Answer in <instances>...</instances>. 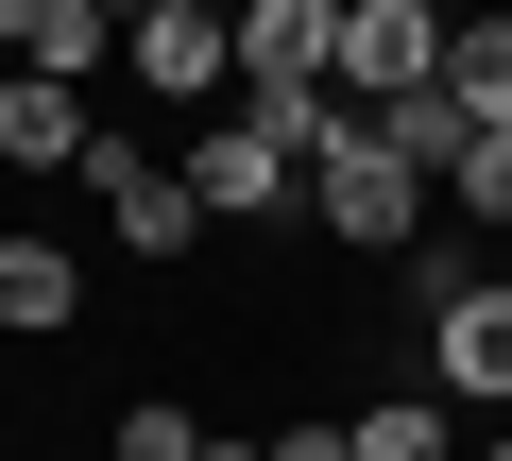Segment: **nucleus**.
<instances>
[{
  "label": "nucleus",
  "instance_id": "f257e3e1",
  "mask_svg": "<svg viewBox=\"0 0 512 461\" xmlns=\"http://www.w3.org/2000/svg\"><path fill=\"white\" fill-rule=\"evenodd\" d=\"M308 222H325V240H359V257L393 274L427 222H444V188H427V171H410V154H393V137L342 103V120H325V154H308Z\"/></svg>",
  "mask_w": 512,
  "mask_h": 461
},
{
  "label": "nucleus",
  "instance_id": "f03ea898",
  "mask_svg": "<svg viewBox=\"0 0 512 461\" xmlns=\"http://www.w3.org/2000/svg\"><path fill=\"white\" fill-rule=\"evenodd\" d=\"M86 188H103V222H120V257H188V240H222V222L188 205V171H171L154 137H120V120L86 137Z\"/></svg>",
  "mask_w": 512,
  "mask_h": 461
},
{
  "label": "nucleus",
  "instance_id": "7ed1b4c3",
  "mask_svg": "<svg viewBox=\"0 0 512 461\" xmlns=\"http://www.w3.org/2000/svg\"><path fill=\"white\" fill-rule=\"evenodd\" d=\"M325 86H342V103H410V86H444V0H342Z\"/></svg>",
  "mask_w": 512,
  "mask_h": 461
},
{
  "label": "nucleus",
  "instance_id": "20e7f679",
  "mask_svg": "<svg viewBox=\"0 0 512 461\" xmlns=\"http://www.w3.org/2000/svg\"><path fill=\"white\" fill-rule=\"evenodd\" d=\"M120 86L137 103H222L239 86V18H222V0H154V18L120 35Z\"/></svg>",
  "mask_w": 512,
  "mask_h": 461
},
{
  "label": "nucleus",
  "instance_id": "39448f33",
  "mask_svg": "<svg viewBox=\"0 0 512 461\" xmlns=\"http://www.w3.org/2000/svg\"><path fill=\"white\" fill-rule=\"evenodd\" d=\"M171 171H188V205H205V222H291V205H308V171H291L274 137H256L239 103H222V120H205V137H188Z\"/></svg>",
  "mask_w": 512,
  "mask_h": 461
},
{
  "label": "nucleus",
  "instance_id": "423d86ee",
  "mask_svg": "<svg viewBox=\"0 0 512 461\" xmlns=\"http://www.w3.org/2000/svg\"><path fill=\"white\" fill-rule=\"evenodd\" d=\"M427 393H461V410L512 427V274H478L461 308H427Z\"/></svg>",
  "mask_w": 512,
  "mask_h": 461
},
{
  "label": "nucleus",
  "instance_id": "0eeeda50",
  "mask_svg": "<svg viewBox=\"0 0 512 461\" xmlns=\"http://www.w3.org/2000/svg\"><path fill=\"white\" fill-rule=\"evenodd\" d=\"M342 52V0H239V103H291Z\"/></svg>",
  "mask_w": 512,
  "mask_h": 461
},
{
  "label": "nucleus",
  "instance_id": "6e6552de",
  "mask_svg": "<svg viewBox=\"0 0 512 461\" xmlns=\"http://www.w3.org/2000/svg\"><path fill=\"white\" fill-rule=\"evenodd\" d=\"M86 86H52V69H18V52H0V171H86Z\"/></svg>",
  "mask_w": 512,
  "mask_h": 461
},
{
  "label": "nucleus",
  "instance_id": "1a4fd4ad",
  "mask_svg": "<svg viewBox=\"0 0 512 461\" xmlns=\"http://www.w3.org/2000/svg\"><path fill=\"white\" fill-rule=\"evenodd\" d=\"M342 461H461V393H376V410H342Z\"/></svg>",
  "mask_w": 512,
  "mask_h": 461
},
{
  "label": "nucleus",
  "instance_id": "9d476101",
  "mask_svg": "<svg viewBox=\"0 0 512 461\" xmlns=\"http://www.w3.org/2000/svg\"><path fill=\"white\" fill-rule=\"evenodd\" d=\"M86 308V274H69V240H0V342H52Z\"/></svg>",
  "mask_w": 512,
  "mask_h": 461
},
{
  "label": "nucleus",
  "instance_id": "9b49d317",
  "mask_svg": "<svg viewBox=\"0 0 512 461\" xmlns=\"http://www.w3.org/2000/svg\"><path fill=\"white\" fill-rule=\"evenodd\" d=\"M444 103L478 137H512V18H444Z\"/></svg>",
  "mask_w": 512,
  "mask_h": 461
},
{
  "label": "nucleus",
  "instance_id": "f8f14e48",
  "mask_svg": "<svg viewBox=\"0 0 512 461\" xmlns=\"http://www.w3.org/2000/svg\"><path fill=\"white\" fill-rule=\"evenodd\" d=\"M18 69L86 86V69H120V18H103V0H35V18H18Z\"/></svg>",
  "mask_w": 512,
  "mask_h": 461
},
{
  "label": "nucleus",
  "instance_id": "ddd939ff",
  "mask_svg": "<svg viewBox=\"0 0 512 461\" xmlns=\"http://www.w3.org/2000/svg\"><path fill=\"white\" fill-rule=\"evenodd\" d=\"M359 120H376V137H393V154H410L427 188H444V171H461V137H478V120H461L444 86H410V103H359Z\"/></svg>",
  "mask_w": 512,
  "mask_h": 461
},
{
  "label": "nucleus",
  "instance_id": "4468645a",
  "mask_svg": "<svg viewBox=\"0 0 512 461\" xmlns=\"http://www.w3.org/2000/svg\"><path fill=\"white\" fill-rule=\"evenodd\" d=\"M444 205L478 222V240H512V137H461V171H444Z\"/></svg>",
  "mask_w": 512,
  "mask_h": 461
},
{
  "label": "nucleus",
  "instance_id": "2eb2a0df",
  "mask_svg": "<svg viewBox=\"0 0 512 461\" xmlns=\"http://www.w3.org/2000/svg\"><path fill=\"white\" fill-rule=\"evenodd\" d=\"M478 274H495V257H461V240H410V257H393V291H410V308H461Z\"/></svg>",
  "mask_w": 512,
  "mask_h": 461
},
{
  "label": "nucleus",
  "instance_id": "dca6fc26",
  "mask_svg": "<svg viewBox=\"0 0 512 461\" xmlns=\"http://www.w3.org/2000/svg\"><path fill=\"white\" fill-rule=\"evenodd\" d=\"M120 461H205V427H188L171 393H137V410H120Z\"/></svg>",
  "mask_w": 512,
  "mask_h": 461
},
{
  "label": "nucleus",
  "instance_id": "f3484780",
  "mask_svg": "<svg viewBox=\"0 0 512 461\" xmlns=\"http://www.w3.org/2000/svg\"><path fill=\"white\" fill-rule=\"evenodd\" d=\"M274 461H342V427H325V410H308V427H274Z\"/></svg>",
  "mask_w": 512,
  "mask_h": 461
},
{
  "label": "nucleus",
  "instance_id": "a211bd4d",
  "mask_svg": "<svg viewBox=\"0 0 512 461\" xmlns=\"http://www.w3.org/2000/svg\"><path fill=\"white\" fill-rule=\"evenodd\" d=\"M205 461H274V444H239V427H205Z\"/></svg>",
  "mask_w": 512,
  "mask_h": 461
},
{
  "label": "nucleus",
  "instance_id": "6ab92c4d",
  "mask_svg": "<svg viewBox=\"0 0 512 461\" xmlns=\"http://www.w3.org/2000/svg\"><path fill=\"white\" fill-rule=\"evenodd\" d=\"M103 18H120V35H137V18H154V0H103Z\"/></svg>",
  "mask_w": 512,
  "mask_h": 461
},
{
  "label": "nucleus",
  "instance_id": "aec40b11",
  "mask_svg": "<svg viewBox=\"0 0 512 461\" xmlns=\"http://www.w3.org/2000/svg\"><path fill=\"white\" fill-rule=\"evenodd\" d=\"M461 461H512V427H495V444H461Z\"/></svg>",
  "mask_w": 512,
  "mask_h": 461
},
{
  "label": "nucleus",
  "instance_id": "412c9836",
  "mask_svg": "<svg viewBox=\"0 0 512 461\" xmlns=\"http://www.w3.org/2000/svg\"><path fill=\"white\" fill-rule=\"evenodd\" d=\"M0 461H18V444H0Z\"/></svg>",
  "mask_w": 512,
  "mask_h": 461
},
{
  "label": "nucleus",
  "instance_id": "4be33fe9",
  "mask_svg": "<svg viewBox=\"0 0 512 461\" xmlns=\"http://www.w3.org/2000/svg\"><path fill=\"white\" fill-rule=\"evenodd\" d=\"M222 18H239V0H222Z\"/></svg>",
  "mask_w": 512,
  "mask_h": 461
}]
</instances>
